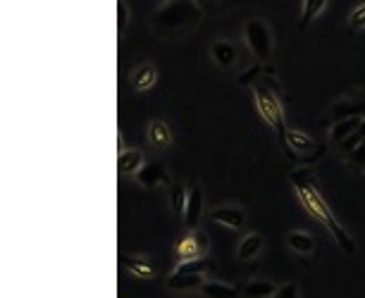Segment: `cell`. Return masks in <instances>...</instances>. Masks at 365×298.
Returning <instances> with one entry per match:
<instances>
[{"mask_svg":"<svg viewBox=\"0 0 365 298\" xmlns=\"http://www.w3.org/2000/svg\"><path fill=\"white\" fill-rule=\"evenodd\" d=\"M289 181H292L294 191H297L301 205L306 208V213L313 215V217H316L320 225H323L325 230L330 232L332 237H335L337 246L344 253H354L356 251V241L351 239L349 234H346V230L342 227V222H339L337 215L332 213L330 203H327L325 196L320 193L318 184H316V179H313V174H311V169L304 167V165L297 167V169H292V174H289Z\"/></svg>","mask_w":365,"mask_h":298,"instance_id":"cell-1","label":"cell"},{"mask_svg":"<svg viewBox=\"0 0 365 298\" xmlns=\"http://www.w3.org/2000/svg\"><path fill=\"white\" fill-rule=\"evenodd\" d=\"M253 98H256L258 112H261V117L273 126L277 141H280V145L285 148V153L292 157V160H297L292 153V148H289V143H287L289 129L285 124V110H282V100H280V86L275 84V79L265 77V79L258 81V84L253 86Z\"/></svg>","mask_w":365,"mask_h":298,"instance_id":"cell-2","label":"cell"},{"mask_svg":"<svg viewBox=\"0 0 365 298\" xmlns=\"http://www.w3.org/2000/svg\"><path fill=\"white\" fill-rule=\"evenodd\" d=\"M203 20V12L193 3H172L165 5L153 20L155 34L160 36H184L198 27Z\"/></svg>","mask_w":365,"mask_h":298,"instance_id":"cell-3","label":"cell"},{"mask_svg":"<svg viewBox=\"0 0 365 298\" xmlns=\"http://www.w3.org/2000/svg\"><path fill=\"white\" fill-rule=\"evenodd\" d=\"M244 39H246V46L251 53L256 55L258 62H265L270 58V53H273V34H270V27L265 20H261V17L249 20Z\"/></svg>","mask_w":365,"mask_h":298,"instance_id":"cell-4","label":"cell"},{"mask_svg":"<svg viewBox=\"0 0 365 298\" xmlns=\"http://www.w3.org/2000/svg\"><path fill=\"white\" fill-rule=\"evenodd\" d=\"M287 143H289V148H292L294 157H297V160H304V167L318 162L327 148V145L316 143L308 134H301V131H297V129H289Z\"/></svg>","mask_w":365,"mask_h":298,"instance_id":"cell-5","label":"cell"},{"mask_svg":"<svg viewBox=\"0 0 365 298\" xmlns=\"http://www.w3.org/2000/svg\"><path fill=\"white\" fill-rule=\"evenodd\" d=\"M174 253H177L179 263H189V260H201L208 258V239L196 232H189L184 234L177 244H174Z\"/></svg>","mask_w":365,"mask_h":298,"instance_id":"cell-6","label":"cell"},{"mask_svg":"<svg viewBox=\"0 0 365 298\" xmlns=\"http://www.w3.org/2000/svg\"><path fill=\"white\" fill-rule=\"evenodd\" d=\"M201 215H203V189H201V184H191V186H189V201H186V213H184V225L189 232L198 230Z\"/></svg>","mask_w":365,"mask_h":298,"instance_id":"cell-7","label":"cell"},{"mask_svg":"<svg viewBox=\"0 0 365 298\" xmlns=\"http://www.w3.org/2000/svg\"><path fill=\"white\" fill-rule=\"evenodd\" d=\"M210 220L217 225H225L229 230H244L246 227V213L237 205H220L210 213Z\"/></svg>","mask_w":365,"mask_h":298,"instance_id":"cell-8","label":"cell"},{"mask_svg":"<svg viewBox=\"0 0 365 298\" xmlns=\"http://www.w3.org/2000/svg\"><path fill=\"white\" fill-rule=\"evenodd\" d=\"M122 268L138 279H153L155 277V263L146 256H122L119 258Z\"/></svg>","mask_w":365,"mask_h":298,"instance_id":"cell-9","label":"cell"},{"mask_svg":"<svg viewBox=\"0 0 365 298\" xmlns=\"http://www.w3.org/2000/svg\"><path fill=\"white\" fill-rule=\"evenodd\" d=\"M136 181L141 184L143 189H155V186H160V184H167L169 174L160 162H148V165H143V169L136 174Z\"/></svg>","mask_w":365,"mask_h":298,"instance_id":"cell-10","label":"cell"},{"mask_svg":"<svg viewBox=\"0 0 365 298\" xmlns=\"http://www.w3.org/2000/svg\"><path fill=\"white\" fill-rule=\"evenodd\" d=\"M365 124V117H349V119H339L332 124L330 129V141L332 143H344L346 138H351L358 129Z\"/></svg>","mask_w":365,"mask_h":298,"instance_id":"cell-11","label":"cell"},{"mask_svg":"<svg viewBox=\"0 0 365 298\" xmlns=\"http://www.w3.org/2000/svg\"><path fill=\"white\" fill-rule=\"evenodd\" d=\"M143 153L141 150H136V148H127L124 153H119L117 157V169H119V174L122 177H131V174H138L143 169Z\"/></svg>","mask_w":365,"mask_h":298,"instance_id":"cell-12","label":"cell"},{"mask_svg":"<svg viewBox=\"0 0 365 298\" xmlns=\"http://www.w3.org/2000/svg\"><path fill=\"white\" fill-rule=\"evenodd\" d=\"M155 81H158V72H155V67L148 65V62L138 65L134 69V74H131V88H134V91H148Z\"/></svg>","mask_w":365,"mask_h":298,"instance_id":"cell-13","label":"cell"},{"mask_svg":"<svg viewBox=\"0 0 365 298\" xmlns=\"http://www.w3.org/2000/svg\"><path fill=\"white\" fill-rule=\"evenodd\" d=\"M263 246H265V241H263L261 234H249L246 239L239 244L237 249V258L241 260V263H249V260L258 258L263 253Z\"/></svg>","mask_w":365,"mask_h":298,"instance_id":"cell-14","label":"cell"},{"mask_svg":"<svg viewBox=\"0 0 365 298\" xmlns=\"http://www.w3.org/2000/svg\"><path fill=\"white\" fill-rule=\"evenodd\" d=\"M148 143L155 148H169L172 145V131L162 119H153L148 126Z\"/></svg>","mask_w":365,"mask_h":298,"instance_id":"cell-15","label":"cell"},{"mask_svg":"<svg viewBox=\"0 0 365 298\" xmlns=\"http://www.w3.org/2000/svg\"><path fill=\"white\" fill-rule=\"evenodd\" d=\"M210 55L220 67H232L237 62V48L232 41H215L213 43Z\"/></svg>","mask_w":365,"mask_h":298,"instance_id":"cell-16","label":"cell"},{"mask_svg":"<svg viewBox=\"0 0 365 298\" xmlns=\"http://www.w3.org/2000/svg\"><path fill=\"white\" fill-rule=\"evenodd\" d=\"M287 244H289V249L294 253H299V256H311V253L316 251V239H313V234H308V232H292L287 237Z\"/></svg>","mask_w":365,"mask_h":298,"instance_id":"cell-17","label":"cell"},{"mask_svg":"<svg viewBox=\"0 0 365 298\" xmlns=\"http://www.w3.org/2000/svg\"><path fill=\"white\" fill-rule=\"evenodd\" d=\"M205 284L203 275H179V272H172L167 277V289L174 291H186V289H201Z\"/></svg>","mask_w":365,"mask_h":298,"instance_id":"cell-18","label":"cell"},{"mask_svg":"<svg viewBox=\"0 0 365 298\" xmlns=\"http://www.w3.org/2000/svg\"><path fill=\"white\" fill-rule=\"evenodd\" d=\"M277 289L273 282L268 279H251V282L244 287V296L246 298H275L277 296Z\"/></svg>","mask_w":365,"mask_h":298,"instance_id":"cell-19","label":"cell"},{"mask_svg":"<svg viewBox=\"0 0 365 298\" xmlns=\"http://www.w3.org/2000/svg\"><path fill=\"white\" fill-rule=\"evenodd\" d=\"M174 272H179V275H210V272H215V260L213 258H201V260H189V263H177V268Z\"/></svg>","mask_w":365,"mask_h":298,"instance_id":"cell-20","label":"cell"},{"mask_svg":"<svg viewBox=\"0 0 365 298\" xmlns=\"http://www.w3.org/2000/svg\"><path fill=\"white\" fill-rule=\"evenodd\" d=\"M186 201H189V189L184 184L174 181L172 186H169V205H172V213L181 220H184V213H186Z\"/></svg>","mask_w":365,"mask_h":298,"instance_id":"cell-21","label":"cell"},{"mask_svg":"<svg viewBox=\"0 0 365 298\" xmlns=\"http://www.w3.org/2000/svg\"><path fill=\"white\" fill-rule=\"evenodd\" d=\"M201 291H203L205 298H239L241 296L234 287L222 284V282H205L203 287H201Z\"/></svg>","mask_w":365,"mask_h":298,"instance_id":"cell-22","label":"cell"},{"mask_svg":"<svg viewBox=\"0 0 365 298\" xmlns=\"http://www.w3.org/2000/svg\"><path fill=\"white\" fill-rule=\"evenodd\" d=\"M263 72H265V67H263V62H253L249 69H244L241 74L237 77V84L239 86H251L253 88L258 81L263 79Z\"/></svg>","mask_w":365,"mask_h":298,"instance_id":"cell-23","label":"cell"},{"mask_svg":"<svg viewBox=\"0 0 365 298\" xmlns=\"http://www.w3.org/2000/svg\"><path fill=\"white\" fill-rule=\"evenodd\" d=\"M325 5H327L325 0H306V3H304V15H301V24H299V31H306L308 24L316 20L318 12H323Z\"/></svg>","mask_w":365,"mask_h":298,"instance_id":"cell-24","label":"cell"},{"mask_svg":"<svg viewBox=\"0 0 365 298\" xmlns=\"http://www.w3.org/2000/svg\"><path fill=\"white\" fill-rule=\"evenodd\" d=\"M346 165H349L351 169H356V172L365 169V143L361 145V148H356L354 153H349V157H346Z\"/></svg>","mask_w":365,"mask_h":298,"instance_id":"cell-25","label":"cell"},{"mask_svg":"<svg viewBox=\"0 0 365 298\" xmlns=\"http://www.w3.org/2000/svg\"><path fill=\"white\" fill-rule=\"evenodd\" d=\"M349 29H354V31H363L365 29V3L363 5H358V8L351 12V17H349Z\"/></svg>","mask_w":365,"mask_h":298,"instance_id":"cell-26","label":"cell"},{"mask_svg":"<svg viewBox=\"0 0 365 298\" xmlns=\"http://www.w3.org/2000/svg\"><path fill=\"white\" fill-rule=\"evenodd\" d=\"M275 298H299V287L294 282H289V284H285V287H280Z\"/></svg>","mask_w":365,"mask_h":298,"instance_id":"cell-27","label":"cell"},{"mask_svg":"<svg viewBox=\"0 0 365 298\" xmlns=\"http://www.w3.org/2000/svg\"><path fill=\"white\" fill-rule=\"evenodd\" d=\"M119 5V34L124 31V27H127V22H129V8L124 3H117Z\"/></svg>","mask_w":365,"mask_h":298,"instance_id":"cell-28","label":"cell"}]
</instances>
